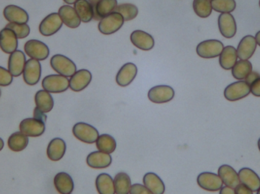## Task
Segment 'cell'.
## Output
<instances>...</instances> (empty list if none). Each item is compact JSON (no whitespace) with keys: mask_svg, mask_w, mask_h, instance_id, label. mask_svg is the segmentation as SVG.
<instances>
[{"mask_svg":"<svg viewBox=\"0 0 260 194\" xmlns=\"http://www.w3.org/2000/svg\"><path fill=\"white\" fill-rule=\"evenodd\" d=\"M3 15L9 23L15 24H27L29 21L27 12L22 8L15 5L6 6L3 10Z\"/></svg>","mask_w":260,"mask_h":194,"instance_id":"obj_17","label":"cell"},{"mask_svg":"<svg viewBox=\"0 0 260 194\" xmlns=\"http://www.w3.org/2000/svg\"><path fill=\"white\" fill-rule=\"evenodd\" d=\"M24 53L30 59L38 61H44L50 55L49 47L44 43L38 40H30L24 44Z\"/></svg>","mask_w":260,"mask_h":194,"instance_id":"obj_7","label":"cell"},{"mask_svg":"<svg viewBox=\"0 0 260 194\" xmlns=\"http://www.w3.org/2000/svg\"><path fill=\"white\" fill-rule=\"evenodd\" d=\"M137 67L135 64L128 62L119 70L116 76V82L120 87H127L134 81L137 75Z\"/></svg>","mask_w":260,"mask_h":194,"instance_id":"obj_21","label":"cell"},{"mask_svg":"<svg viewBox=\"0 0 260 194\" xmlns=\"http://www.w3.org/2000/svg\"><path fill=\"white\" fill-rule=\"evenodd\" d=\"M26 62L27 60L24 53L21 50H16L9 56L8 70L13 77H19L23 74Z\"/></svg>","mask_w":260,"mask_h":194,"instance_id":"obj_16","label":"cell"},{"mask_svg":"<svg viewBox=\"0 0 260 194\" xmlns=\"http://www.w3.org/2000/svg\"><path fill=\"white\" fill-rule=\"evenodd\" d=\"M96 146L101 152L105 153H113L117 148V141L115 139L108 134H102L99 136L96 141Z\"/></svg>","mask_w":260,"mask_h":194,"instance_id":"obj_34","label":"cell"},{"mask_svg":"<svg viewBox=\"0 0 260 194\" xmlns=\"http://www.w3.org/2000/svg\"><path fill=\"white\" fill-rule=\"evenodd\" d=\"M117 6V0H101L95 6L94 14L96 13L99 18H105L107 15L115 12Z\"/></svg>","mask_w":260,"mask_h":194,"instance_id":"obj_36","label":"cell"},{"mask_svg":"<svg viewBox=\"0 0 260 194\" xmlns=\"http://www.w3.org/2000/svg\"><path fill=\"white\" fill-rule=\"evenodd\" d=\"M192 8L194 12L202 18H208L212 12L210 0H193Z\"/></svg>","mask_w":260,"mask_h":194,"instance_id":"obj_37","label":"cell"},{"mask_svg":"<svg viewBox=\"0 0 260 194\" xmlns=\"http://www.w3.org/2000/svg\"><path fill=\"white\" fill-rule=\"evenodd\" d=\"M235 194H253L254 192L250 190L249 187L244 184L240 183L238 186L235 188Z\"/></svg>","mask_w":260,"mask_h":194,"instance_id":"obj_43","label":"cell"},{"mask_svg":"<svg viewBox=\"0 0 260 194\" xmlns=\"http://www.w3.org/2000/svg\"><path fill=\"white\" fill-rule=\"evenodd\" d=\"M210 1H211V0H210Z\"/></svg>","mask_w":260,"mask_h":194,"instance_id":"obj_56","label":"cell"},{"mask_svg":"<svg viewBox=\"0 0 260 194\" xmlns=\"http://www.w3.org/2000/svg\"><path fill=\"white\" fill-rule=\"evenodd\" d=\"M7 28L10 29L16 35L18 39H24L30 34V28L27 24H15L9 23L6 26Z\"/></svg>","mask_w":260,"mask_h":194,"instance_id":"obj_40","label":"cell"},{"mask_svg":"<svg viewBox=\"0 0 260 194\" xmlns=\"http://www.w3.org/2000/svg\"><path fill=\"white\" fill-rule=\"evenodd\" d=\"M67 151V144L62 139L56 137L50 140L47 148V156L53 162L59 161L63 158Z\"/></svg>","mask_w":260,"mask_h":194,"instance_id":"obj_24","label":"cell"},{"mask_svg":"<svg viewBox=\"0 0 260 194\" xmlns=\"http://www.w3.org/2000/svg\"><path fill=\"white\" fill-rule=\"evenodd\" d=\"M257 146H258V148H259V152H260V137L259 138V140H258Z\"/></svg>","mask_w":260,"mask_h":194,"instance_id":"obj_52","label":"cell"},{"mask_svg":"<svg viewBox=\"0 0 260 194\" xmlns=\"http://www.w3.org/2000/svg\"><path fill=\"white\" fill-rule=\"evenodd\" d=\"M259 8H260V0L259 1Z\"/></svg>","mask_w":260,"mask_h":194,"instance_id":"obj_55","label":"cell"},{"mask_svg":"<svg viewBox=\"0 0 260 194\" xmlns=\"http://www.w3.org/2000/svg\"><path fill=\"white\" fill-rule=\"evenodd\" d=\"M143 184L153 194H164L165 184L160 177L153 172H148L143 177Z\"/></svg>","mask_w":260,"mask_h":194,"instance_id":"obj_28","label":"cell"},{"mask_svg":"<svg viewBox=\"0 0 260 194\" xmlns=\"http://www.w3.org/2000/svg\"><path fill=\"white\" fill-rule=\"evenodd\" d=\"M116 194H129L131 188V179L127 174L120 172L116 175L114 179Z\"/></svg>","mask_w":260,"mask_h":194,"instance_id":"obj_35","label":"cell"},{"mask_svg":"<svg viewBox=\"0 0 260 194\" xmlns=\"http://www.w3.org/2000/svg\"><path fill=\"white\" fill-rule=\"evenodd\" d=\"M19 130L27 137H38L45 132V122L35 118H27L21 121Z\"/></svg>","mask_w":260,"mask_h":194,"instance_id":"obj_8","label":"cell"},{"mask_svg":"<svg viewBox=\"0 0 260 194\" xmlns=\"http://www.w3.org/2000/svg\"><path fill=\"white\" fill-rule=\"evenodd\" d=\"M92 6H95L98 3L101 1V0H88Z\"/></svg>","mask_w":260,"mask_h":194,"instance_id":"obj_50","label":"cell"},{"mask_svg":"<svg viewBox=\"0 0 260 194\" xmlns=\"http://www.w3.org/2000/svg\"><path fill=\"white\" fill-rule=\"evenodd\" d=\"M73 135L76 139L88 144L96 143L99 132L94 126L85 122H78L73 128Z\"/></svg>","mask_w":260,"mask_h":194,"instance_id":"obj_2","label":"cell"},{"mask_svg":"<svg viewBox=\"0 0 260 194\" xmlns=\"http://www.w3.org/2000/svg\"><path fill=\"white\" fill-rule=\"evenodd\" d=\"M255 39H256V44H257L258 46L260 47V30L256 33V36H255Z\"/></svg>","mask_w":260,"mask_h":194,"instance_id":"obj_48","label":"cell"},{"mask_svg":"<svg viewBox=\"0 0 260 194\" xmlns=\"http://www.w3.org/2000/svg\"><path fill=\"white\" fill-rule=\"evenodd\" d=\"M41 65L40 61L30 59L26 62L24 71H23V79L27 85L34 86L39 82L41 77Z\"/></svg>","mask_w":260,"mask_h":194,"instance_id":"obj_12","label":"cell"},{"mask_svg":"<svg viewBox=\"0 0 260 194\" xmlns=\"http://www.w3.org/2000/svg\"><path fill=\"white\" fill-rule=\"evenodd\" d=\"M74 9L82 22H90L94 18V8L88 0H77L75 3Z\"/></svg>","mask_w":260,"mask_h":194,"instance_id":"obj_30","label":"cell"},{"mask_svg":"<svg viewBox=\"0 0 260 194\" xmlns=\"http://www.w3.org/2000/svg\"><path fill=\"white\" fill-rule=\"evenodd\" d=\"M0 97H1V90H0Z\"/></svg>","mask_w":260,"mask_h":194,"instance_id":"obj_54","label":"cell"},{"mask_svg":"<svg viewBox=\"0 0 260 194\" xmlns=\"http://www.w3.org/2000/svg\"><path fill=\"white\" fill-rule=\"evenodd\" d=\"M250 92L255 97H260V77L250 85Z\"/></svg>","mask_w":260,"mask_h":194,"instance_id":"obj_45","label":"cell"},{"mask_svg":"<svg viewBox=\"0 0 260 194\" xmlns=\"http://www.w3.org/2000/svg\"><path fill=\"white\" fill-rule=\"evenodd\" d=\"M174 95L175 91L168 85L153 87L148 93V99L156 104L167 103L174 99Z\"/></svg>","mask_w":260,"mask_h":194,"instance_id":"obj_11","label":"cell"},{"mask_svg":"<svg viewBox=\"0 0 260 194\" xmlns=\"http://www.w3.org/2000/svg\"><path fill=\"white\" fill-rule=\"evenodd\" d=\"M95 186L99 194H116L114 179L108 174H100L96 178Z\"/></svg>","mask_w":260,"mask_h":194,"instance_id":"obj_31","label":"cell"},{"mask_svg":"<svg viewBox=\"0 0 260 194\" xmlns=\"http://www.w3.org/2000/svg\"><path fill=\"white\" fill-rule=\"evenodd\" d=\"M130 194H153L145 186L140 184H135L130 188Z\"/></svg>","mask_w":260,"mask_h":194,"instance_id":"obj_42","label":"cell"},{"mask_svg":"<svg viewBox=\"0 0 260 194\" xmlns=\"http://www.w3.org/2000/svg\"><path fill=\"white\" fill-rule=\"evenodd\" d=\"M35 101L36 108L44 113L50 112L54 106V100L51 94L44 90L38 91L36 93Z\"/></svg>","mask_w":260,"mask_h":194,"instance_id":"obj_29","label":"cell"},{"mask_svg":"<svg viewBox=\"0 0 260 194\" xmlns=\"http://www.w3.org/2000/svg\"><path fill=\"white\" fill-rule=\"evenodd\" d=\"M50 66L60 75L72 77L76 72V64L63 55H54L50 59Z\"/></svg>","mask_w":260,"mask_h":194,"instance_id":"obj_3","label":"cell"},{"mask_svg":"<svg viewBox=\"0 0 260 194\" xmlns=\"http://www.w3.org/2000/svg\"><path fill=\"white\" fill-rule=\"evenodd\" d=\"M238 61L237 49L232 46L224 47L219 56L220 66L224 70H232Z\"/></svg>","mask_w":260,"mask_h":194,"instance_id":"obj_27","label":"cell"},{"mask_svg":"<svg viewBox=\"0 0 260 194\" xmlns=\"http://www.w3.org/2000/svg\"><path fill=\"white\" fill-rule=\"evenodd\" d=\"M218 24L220 33L224 37L231 39L236 35L238 27L235 17L232 14H221L218 16Z\"/></svg>","mask_w":260,"mask_h":194,"instance_id":"obj_13","label":"cell"},{"mask_svg":"<svg viewBox=\"0 0 260 194\" xmlns=\"http://www.w3.org/2000/svg\"><path fill=\"white\" fill-rule=\"evenodd\" d=\"M260 77V74L257 71H251L250 74L247 75L245 79V82L248 84L249 85H253L256 80H258Z\"/></svg>","mask_w":260,"mask_h":194,"instance_id":"obj_44","label":"cell"},{"mask_svg":"<svg viewBox=\"0 0 260 194\" xmlns=\"http://www.w3.org/2000/svg\"><path fill=\"white\" fill-rule=\"evenodd\" d=\"M218 175L226 187L235 189L241 183L238 172L229 165L224 164L220 166Z\"/></svg>","mask_w":260,"mask_h":194,"instance_id":"obj_20","label":"cell"},{"mask_svg":"<svg viewBox=\"0 0 260 194\" xmlns=\"http://www.w3.org/2000/svg\"><path fill=\"white\" fill-rule=\"evenodd\" d=\"M63 1L65 2L67 4L73 5L75 4V3H76L77 0H63Z\"/></svg>","mask_w":260,"mask_h":194,"instance_id":"obj_49","label":"cell"},{"mask_svg":"<svg viewBox=\"0 0 260 194\" xmlns=\"http://www.w3.org/2000/svg\"><path fill=\"white\" fill-rule=\"evenodd\" d=\"M86 163L89 167L94 169H103L109 167L112 163V157L110 154L94 151L88 154Z\"/></svg>","mask_w":260,"mask_h":194,"instance_id":"obj_23","label":"cell"},{"mask_svg":"<svg viewBox=\"0 0 260 194\" xmlns=\"http://www.w3.org/2000/svg\"><path fill=\"white\" fill-rule=\"evenodd\" d=\"M212 9L219 13H232L237 7L235 0H211Z\"/></svg>","mask_w":260,"mask_h":194,"instance_id":"obj_38","label":"cell"},{"mask_svg":"<svg viewBox=\"0 0 260 194\" xmlns=\"http://www.w3.org/2000/svg\"><path fill=\"white\" fill-rule=\"evenodd\" d=\"M55 188L60 194H71L74 190V181L69 174L59 172L53 179Z\"/></svg>","mask_w":260,"mask_h":194,"instance_id":"obj_26","label":"cell"},{"mask_svg":"<svg viewBox=\"0 0 260 194\" xmlns=\"http://www.w3.org/2000/svg\"><path fill=\"white\" fill-rule=\"evenodd\" d=\"M115 12H118L123 16L124 21H129L137 17L138 14H139V9L135 5L131 4V3H124V4L117 6Z\"/></svg>","mask_w":260,"mask_h":194,"instance_id":"obj_39","label":"cell"},{"mask_svg":"<svg viewBox=\"0 0 260 194\" xmlns=\"http://www.w3.org/2000/svg\"><path fill=\"white\" fill-rule=\"evenodd\" d=\"M62 23L70 28H77L80 26V18L78 15L76 9L70 6V5H65L59 8L58 12Z\"/></svg>","mask_w":260,"mask_h":194,"instance_id":"obj_22","label":"cell"},{"mask_svg":"<svg viewBox=\"0 0 260 194\" xmlns=\"http://www.w3.org/2000/svg\"><path fill=\"white\" fill-rule=\"evenodd\" d=\"M219 194H235V189L223 186L222 188L219 190Z\"/></svg>","mask_w":260,"mask_h":194,"instance_id":"obj_47","label":"cell"},{"mask_svg":"<svg viewBox=\"0 0 260 194\" xmlns=\"http://www.w3.org/2000/svg\"><path fill=\"white\" fill-rule=\"evenodd\" d=\"M253 71V65L249 60H241L237 62L232 68V76L238 81H244L249 74Z\"/></svg>","mask_w":260,"mask_h":194,"instance_id":"obj_33","label":"cell"},{"mask_svg":"<svg viewBox=\"0 0 260 194\" xmlns=\"http://www.w3.org/2000/svg\"><path fill=\"white\" fill-rule=\"evenodd\" d=\"M3 148H4V141H3V139L0 137V151L3 150Z\"/></svg>","mask_w":260,"mask_h":194,"instance_id":"obj_51","label":"cell"},{"mask_svg":"<svg viewBox=\"0 0 260 194\" xmlns=\"http://www.w3.org/2000/svg\"><path fill=\"white\" fill-rule=\"evenodd\" d=\"M28 143V137L21 131L13 133L8 139V146L13 152H21L27 147Z\"/></svg>","mask_w":260,"mask_h":194,"instance_id":"obj_32","label":"cell"},{"mask_svg":"<svg viewBox=\"0 0 260 194\" xmlns=\"http://www.w3.org/2000/svg\"><path fill=\"white\" fill-rule=\"evenodd\" d=\"M18 47V37L12 30L5 27L0 30V49L7 54L16 51Z\"/></svg>","mask_w":260,"mask_h":194,"instance_id":"obj_18","label":"cell"},{"mask_svg":"<svg viewBox=\"0 0 260 194\" xmlns=\"http://www.w3.org/2000/svg\"><path fill=\"white\" fill-rule=\"evenodd\" d=\"M124 24L123 16L114 12L102 18L99 24V30L105 35H111L118 31Z\"/></svg>","mask_w":260,"mask_h":194,"instance_id":"obj_5","label":"cell"},{"mask_svg":"<svg viewBox=\"0 0 260 194\" xmlns=\"http://www.w3.org/2000/svg\"><path fill=\"white\" fill-rule=\"evenodd\" d=\"M224 47L223 43L218 40H207L198 44L197 53L203 59H214L221 55Z\"/></svg>","mask_w":260,"mask_h":194,"instance_id":"obj_4","label":"cell"},{"mask_svg":"<svg viewBox=\"0 0 260 194\" xmlns=\"http://www.w3.org/2000/svg\"><path fill=\"white\" fill-rule=\"evenodd\" d=\"M42 88L50 94H60L69 89L70 80L60 74H50L43 79Z\"/></svg>","mask_w":260,"mask_h":194,"instance_id":"obj_1","label":"cell"},{"mask_svg":"<svg viewBox=\"0 0 260 194\" xmlns=\"http://www.w3.org/2000/svg\"><path fill=\"white\" fill-rule=\"evenodd\" d=\"M197 184L200 188L209 192L219 191L224 185L218 174L209 172H203L198 175Z\"/></svg>","mask_w":260,"mask_h":194,"instance_id":"obj_9","label":"cell"},{"mask_svg":"<svg viewBox=\"0 0 260 194\" xmlns=\"http://www.w3.org/2000/svg\"><path fill=\"white\" fill-rule=\"evenodd\" d=\"M59 14L53 12L44 18L39 25V31L43 36H50L57 33L62 26Z\"/></svg>","mask_w":260,"mask_h":194,"instance_id":"obj_10","label":"cell"},{"mask_svg":"<svg viewBox=\"0 0 260 194\" xmlns=\"http://www.w3.org/2000/svg\"><path fill=\"white\" fill-rule=\"evenodd\" d=\"M251 94L250 86L245 81H238L226 87L224 96L227 100L231 102L241 100Z\"/></svg>","mask_w":260,"mask_h":194,"instance_id":"obj_6","label":"cell"},{"mask_svg":"<svg viewBox=\"0 0 260 194\" xmlns=\"http://www.w3.org/2000/svg\"><path fill=\"white\" fill-rule=\"evenodd\" d=\"M257 44L255 36L247 35L240 41L237 48L238 59L241 60H249L256 52Z\"/></svg>","mask_w":260,"mask_h":194,"instance_id":"obj_14","label":"cell"},{"mask_svg":"<svg viewBox=\"0 0 260 194\" xmlns=\"http://www.w3.org/2000/svg\"><path fill=\"white\" fill-rule=\"evenodd\" d=\"M34 118L39 119V120L42 121L44 122L47 121V115H46L45 113L42 112L38 108H35V110H34Z\"/></svg>","mask_w":260,"mask_h":194,"instance_id":"obj_46","label":"cell"},{"mask_svg":"<svg viewBox=\"0 0 260 194\" xmlns=\"http://www.w3.org/2000/svg\"><path fill=\"white\" fill-rule=\"evenodd\" d=\"M256 194H260V187L259 188V190H258L257 191H256Z\"/></svg>","mask_w":260,"mask_h":194,"instance_id":"obj_53","label":"cell"},{"mask_svg":"<svg viewBox=\"0 0 260 194\" xmlns=\"http://www.w3.org/2000/svg\"><path fill=\"white\" fill-rule=\"evenodd\" d=\"M92 80V74L87 69L76 71L70 79V88L74 92H80L85 90Z\"/></svg>","mask_w":260,"mask_h":194,"instance_id":"obj_15","label":"cell"},{"mask_svg":"<svg viewBox=\"0 0 260 194\" xmlns=\"http://www.w3.org/2000/svg\"><path fill=\"white\" fill-rule=\"evenodd\" d=\"M240 181L247 187L256 192L260 187V178L257 173L250 168H243L238 172Z\"/></svg>","mask_w":260,"mask_h":194,"instance_id":"obj_25","label":"cell"},{"mask_svg":"<svg viewBox=\"0 0 260 194\" xmlns=\"http://www.w3.org/2000/svg\"><path fill=\"white\" fill-rule=\"evenodd\" d=\"M13 82V76L9 70L0 66V87L9 86Z\"/></svg>","mask_w":260,"mask_h":194,"instance_id":"obj_41","label":"cell"},{"mask_svg":"<svg viewBox=\"0 0 260 194\" xmlns=\"http://www.w3.org/2000/svg\"><path fill=\"white\" fill-rule=\"evenodd\" d=\"M130 41L135 47L144 51L151 50L154 47L153 36L143 30H134L130 35Z\"/></svg>","mask_w":260,"mask_h":194,"instance_id":"obj_19","label":"cell"}]
</instances>
